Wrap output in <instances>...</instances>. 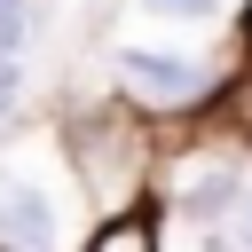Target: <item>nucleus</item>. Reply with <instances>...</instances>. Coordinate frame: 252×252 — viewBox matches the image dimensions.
<instances>
[{
	"label": "nucleus",
	"mask_w": 252,
	"mask_h": 252,
	"mask_svg": "<svg viewBox=\"0 0 252 252\" xmlns=\"http://www.w3.org/2000/svg\"><path fill=\"white\" fill-rule=\"evenodd\" d=\"M87 252H150V228H142V220H118V228H102Z\"/></svg>",
	"instance_id": "4"
},
{
	"label": "nucleus",
	"mask_w": 252,
	"mask_h": 252,
	"mask_svg": "<svg viewBox=\"0 0 252 252\" xmlns=\"http://www.w3.org/2000/svg\"><path fill=\"white\" fill-rule=\"evenodd\" d=\"M244 39H252V8H244Z\"/></svg>",
	"instance_id": "9"
},
{
	"label": "nucleus",
	"mask_w": 252,
	"mask_h": 252,
	"mask_svg": "<svg viewBox=\"0 0 252 252\" xmlns=\"http://www.w3.org/2000/svg\"><path fill=\"white\" fill-rule=\"evenodd\" d=\"M228 213H236V244H244V252H252V181H244V189H236V205H228Z\"/></svg>",
	"instance_id": "6"
},
{
	"label": "nucleus",
	"mask_w": 252,
	"mask_h": 252,
	"mask_svg": "<svg viewBox=\"0 0 252 252\" xmlns=\"http://www.w3.org/2000/svg\"><path fill=\"white\" fill-rule=\"evenodd\" d=\"M16 94V55H0V102Z\"/></svg>",
	"instance_id": "8"
},
{
	"label": "nucleus",
	"mask_w": 252,
	"mask_h": 252,
	"mask_svg": "<svg viewBox=\"0 0 252 252\" xmlns=\"http://www.w3.org/2000/svg\"><path fill=\"white\" fill-rule=\"evenodd\" d=\"M24 39V0H0V55H16Z\"/></svg>",
	"instance_id": "5"
},
{
	"label": "nucleus",
	"mask_w": 252,
	"mask_h": 252,
	"mask_svg": "<svg viewBox=\"0 0 252 252\" xmlns=\"http://www.w3.org/2000/svg\"><path fill=\"white\" fill-rule=\"evenodd\" d=\"M118 87L142 94V102H197L213 87V71L197 55H173V47H126L118 55Z\"/></svg>",
	"instance_id": "1"
},
{
	"label": "nucleus",
	"mask_w": 252,
	"mask_h": 252,
	"mask_svg": "<svg viewBox=\"0 0 252 252\" xmlns=\"http://www.w3.org/2000/svg\"><path fill=\"white\" fill-rule=\"evenodd\" d=\"M0 110H8V102H0Z\"/></svg>",
	"instance_id": "10"
},
{
	"label": "nucleus",
	"mask_w": 252,
	"mask_h": 252,
	"mask_svg": "<svg viewBox=\"0 0 252 252\" xmlns=\"http://www.w3.org/2000/svg\"><path fill=\"white\" fill-rule=\"evenodd\" d=\"M142 8H158V16H213L220 0H142Z\"/></svg>",
	"instance_id": "7"
},
{
	"label": "nucleus",
	"mask_w": 252,
	"mask_h": 252,
	"mask_svg": "<svg viewBox=\"0 0 252 252\" xmlns=\"http://www.w3.org/2000/svg\"><path fill=\"white\" fill-rule=\"evenodd\" d=\"M0 252H55V205L32 181H0Z\"/></svg>",
	"instance_id": "2"
},
{
	"label": "nucleus",
	"mask_w": 252,
	"mask_h": 252,
	"mask_svg": "<svg viewBox=\"0 0 252 252\" xmlns=\"http://www.w3.org/2000/svg\"><path fill=\"white\" fill-rule=\"evenodd\" d=\"M236 173L228 165H197V173H181V189H173V205L181 213H220V205H236Z\"/></svg>",
	"instance_id": "3"
}]
</instances>
